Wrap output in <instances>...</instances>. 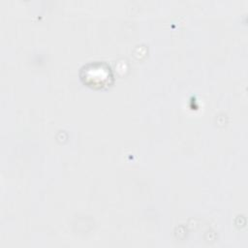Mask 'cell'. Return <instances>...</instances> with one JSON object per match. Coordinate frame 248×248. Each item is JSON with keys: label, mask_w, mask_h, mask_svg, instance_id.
I'll return each mask as SVG.
<instances>
[{"label": "cell", "mask_w": 248, "mask_h": 248, "mask_svg": "<svg viewBox=\"0 0 248 248\" xmlns=\"http://www.w3.org/2000/svg\"><path fill=\"white\" fill-rule=\"evenodd\" d=\"M84 69L85 70L82 71L84 75L81 76V78L84 79V82L90 84L91 86L99 87H102L103 85L109 83L111 75L110 69L108 65L97 62L94 64L87 65L86 67H84Z\"/></svg>", "instance_id": "obj_1"}]
</instances>
